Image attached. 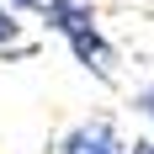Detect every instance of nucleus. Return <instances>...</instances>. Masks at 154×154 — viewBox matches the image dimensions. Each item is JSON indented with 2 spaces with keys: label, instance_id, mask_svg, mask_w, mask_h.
Listing matches in <instances>:
<instances>
[{
  "label": "nucleus",
  "instance_id": "nucleus-3",
  "mask_svg": "<svg viewBox=\"0 0 154 154\" xmlns=\"http://www.w3.org/2000/svg\"><path fill=\"white\" fill-rule=\"evenodd\" d=\"M21 43V16L11 5H0V48H16Z\"/></svg>",
  "mask_w": 154,
  "mask_h": 154
},
{
  "label": "nucleus",
  "instance_id": "nucleus-1",
  "mask_svg": "<svg viewBox=\"0 0 154 154\" xmlns=\"http://www.w3.org/2000/svg\"><path fill=\"white\" fill-rule=\"evenodd\" d=\"M48 27L59 32L64 43H69V53H75L85 69H91L96 80H112V64H117V53H112V43L101 37V27H96V11L85 5V0H48L43 5Z\"/></svg>",
  "mask_w": 154,
  "mask_h": 154
},
{
  "label": "nucleus",
  "instance_id": "nucleus-5",
  "mask_svg": "<svg viewBox=\"0 0 154 154\" xmlns=\"http://www.w3.org/2000/svg\"><path fill=\"white\" fill-rule=\"evenodd\" d=\"M128 154H154V138H138V143H133Z\"/></svg>",
  "mask_w": 154,
  "mask_h": 154
},
{
  "label": "nucleus",
  "instance_id": "nucleus-2",
  "mask_svg": "<svg viewBox=\"0 0 154 154\" xmlns=\"http://www.w3.org/2000/svg\"><path fill=\"white\" fill-rule=\"evenodd\" d=\"M59 154H128V149H122V138H117V128L106 117H91V122H75L59 138Z\"/></svg>",
  "mask_w": 154,
  "mask_h": 154
},
{
  "label": "nucleus",
  "instance_id": "nucleus-4",
  "mask_svg": "<svg viewBox=\"0 0 154 154\" xmlns=\"http://www.w3.org/2000/svg\"><path fill=\"white\" fill-rule=\"evenodd\" d=\"M0 5H11V11H43L48 0H0Z\"/></svg>",
  "mask_w": 154,
  "mask_h": 154
}]
</instances>
